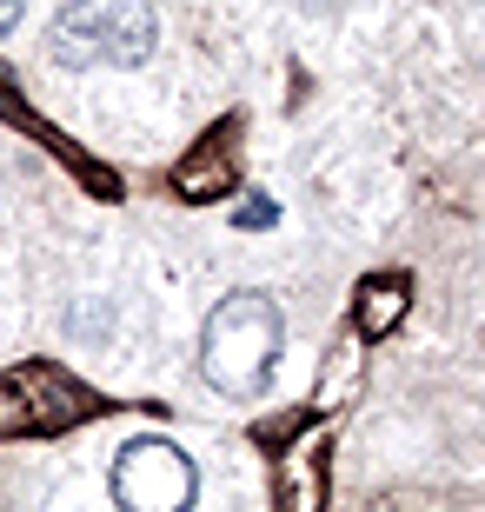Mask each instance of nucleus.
Listing matches in <instances>:
<instances>
[{
    "label": "nucleus",
    "mask_w": 485,
    "mask_h": 512,
    "mask_svg": "<svg viewBox=\"0 0 485 512\" xmlns=\"http://www.w3.org/2000/svg\"><path fill=\"white\" fill-rule=\"evenodd\" d=\"M153 47H160V14H153L147 0L100 7V60L107 67H140Z\"/></svg>",
    "instance_id": "obj_3"
},
{
    "label": "nucleus",
    "mask_w": 485,
    "mask_h": 512,
    "mask_svg": "<svg viewBox=\"0 0 485 512\" xmlns=\"http://www.w3.org/2000/svg\"><path fill=\"white\" fill-rule=\"evenodd\" d=\"M280 353H286V313H280L273 293H260V286L226 293L200 326V373H206V386L226 393V399L266 393Z\"/></svg>",
    "instance_id": "obj_1"
},
{
    "label": "nucleus",
    "mask_w": 485,
    "mask_h": 512,
    "mask_svg": "<svg viewBox=\"0 0 485 512\" xmlns=\"http://www.w3.org/2000/svg\"><path fill=\"white\" fill-rule=\"evenodd\" d=\"M107 486L127 512H187L200 499V466H193L173 439H127L107 466Z\"/></svg>",
    "instance_id": "obj_2"
},
{
    "label": "nucleus",
    "mask_w": 485,
    "mask_h": 512,
    "mask_svg": "<svg viewBox=\"0 0 485 512\" xmlns=\"http://www.w3.org/2000/svg\"><path fill=\"white\" fill-rule=\"evenodd\" d=\"M20 14H27V0H0V40L20 27Z\"/></svg>",
    "instance_id": "obj_7"
},
{
    "label": "nucleus",
    "mask_w": 485,
    "mask_h": 512,
    "mask_svg": "<svg viewBox=\"0 0 485 512\" xmlns=\"http://www.w3.org/2000/svg\"><path fill=\"white\" fill-rule=\"evenodd\" d=\"M266 220H273V207H266V200H253V207L240 213V227H266Z\"/></svg>",
    "instance_id": "obj_8"
},
{
    "label": "nucleus",
    "mask_w": 485,
    "mask_h": 512,
    "mask_svg": "<svg viewBox=\"0 0 485 512\" xmlns=\"http://www.w3.org/2000/svg\"><path fill=\"white\" fill-rule=\"evenodd\" d=\"M47 60L67 67V74L100 67V7L94 0H67V7L47 20Z\"/></svg>",
    "instance_id": "obj_4"
},
{
    "label": "nucleus",
    "mask_w": 485,
    "mask_h": 512,
    "mask_svg": "<svg viewBox=\"0 0 485 512\" xmlns=\"http://www.w3.org/2000/svg\"><path fill=\"white\" fill-rule=\"evenodd\" d=\"M399 313V286H373V306H366V326H386Z\"/></svg>",
    "instance_id": "obj_6"
},
{
    "label": "nucleus",
    "mask_w": 485,
    "mask_h": 512,
    "mask_svg": "<svg viewBox=\"0 0 485 512\" xmlns=\"http://www.w3.org/2000/svg\"><path fill=\"white\" fill-rule=\"evenodd\" d=\"M67 333H74V340H107V306L87 300L80 313H67Z\"/></svg>",
    "instance_id": "obj_5"
}]
</instances>
